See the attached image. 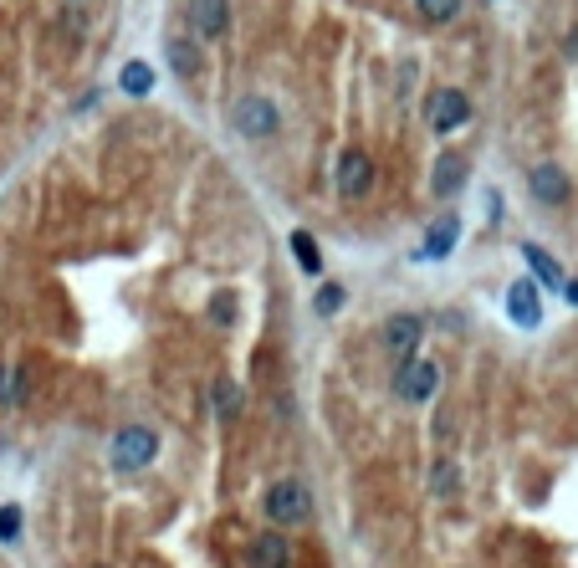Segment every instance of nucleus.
Masks as SVG:
<instances>
[{
    "label": "nucleus",
    "mask_w": 578,
    "mask_h": 568,
    "mask_svg": "<svg viewBox=\"0 0 578 568\" xmlns=\"http://www.w3.org/2000/svg\"><path fill=\"white\" fill-rule=\"evenodd\" d=\"M231 318H236V302L220 292V297H215V323H231Z\"/></svg>",
    "instance_id": "24"
},
{
    "label": "nucleus",
    "mask_w": 578,
    "mask_h": 568,
    "mask_svg": "<svg viewBox=\"0 0 578 568\" xmlns=\"http://www.w3.org/2000/svg\"><path fill=\"white\" fill-rule=\"evenodd\" d=\"M26 395V374L21 369H0V405H21Z\"/></svg>",
    "instance_id": "19"
},
{
    "label": "nucleus",
    "mask_w": 578,
    "mask_h": 568,
    "mask_svg": "<svg viewBox=\"0 0 578 568\" xmlns=\"http://www.w3.org/2000/svg\"><path fill=\"white\" fill-rule=\"evenodd\" d=\"M461 241V221L456 215H440V221L425 231V246H420V261H440V256H451V246Z\"/></svg>",
    "instance_id": "11"
},
{
    "label": "nucleus",
    "mask_w": 578,
    "mask_h": 568,
    "mask_svg": "<svg viewBox=\"0 0 578 568\" xmlns=\"http://www.w3.org/2000/svg\"><path fill=\"white\" fill-rule=\"evenodd\" d=\"M236 405H241V395H236V384H231V379H220V384H215V410H220V415L231 420V415H236Z\"/></svg>",
    "instance_id": "21"
},
{
    "label": "nucleus",
    "mask_w": 578,
    "mask_h": 568,
    "mask_svg": "<svg viewBox=\"0 0 578 568\" xmlns=\"http://www.w3.org/2000/svg\"><path fill=\"white\" fill-rule=\"evenodd\" d=\"M261 512L272 517L277 528H297V522H307V517H313V497H307V487H302V482L282 476V482H272V487H266Z\"/></svg>",
    "instance_id": "1"
},
{
    "label": "nucleus",
    "mask_w": 578,
    "mask_h": 568,
    "mask_svg": "<svg viewBox=\"0 0 578 568\" xmlns=\"http://www.w3.org/2000/svg\"><path fill=\"white\" fill-rule=\"evenodd\" d=\"M292 251H297V267L302 272H318L323 267V251H318V241L307 236V231H292Z\"/></svg>",
    "instance_id": "17"
},
{
    "label": "nucleus",
    "mask_w": 578,
    "mask_h": 568,
    "mask_svg": "<svg viewBox=\"0 0 578 568\" xmlns=\"http://www.w3.org/2000/svg\"><path fill=\"white\" fill-rule=\"evenodd\" d=\"M568 302H573V308H578V282H568Z\"/></svg>",
    "instance_id": "25"
},
{
    "label": "nucleus",
    "mask_w": 578,
    "mask_h": 568,
    "mask_svg": "<svg viewBox=\"0 0 578 568\" xmlns=\"http://www.w3.org/2000/svg\"><path fill=\"white\" fill-rule=\"evenodd\" d=\"M522 256H527V267H532V282H538V287H563V272H558V261H553L543 246H522Z\"/></svg>",
    "instance_id": "14"
},
{
    "label": "nucleus",
    "mask_w": 578,
    "mask_h": 568,
    "mask_svg": "<svg viewBox=\"0 0 578 568\" xmlns=\"http://www.w3.org/2000/svg\"><path fill=\"white\" fill-rule=\"evenodd\" d=\"M435 384H440V369L425 364V359H405V364H394V395L405 400V405H425L435 395Z\"/></svg>",
    "instance_id": "4"
},
{
    "label": "nucleus",
    "mask_w": 578,
    "mask_h": 568,
    "mask_svg": "<svg viewBox=\"0 0 578 568\" xmlns=\"http://www.w3.org/2000/svg\"><path fill=\"white\" fill-rule=\"evenodd\" d=\"M21 538V507H0V543H16Z\"/></svg>",
    "instance_id": "22"
},
{
    "label": "nucleus",
    "mask_w": 578,
    "mask_h": 568,
    "mask_svg": "<svg viewBox=\"0 0 578 568\" xmlns=\"http://www.w3.org/2000/svg\"><path fill=\"white\" fill-rule=\"evenodd\" d=\"M118 87L128 98H149L154 93V67L149 62H128L123 72H118Z\"/></svg>",
    "instance_id": "15"
},
{
    "label": "nucleus",
    "mask_w": 578,
    "mask_h": 568,
    "mask_svg": "<svg viewBox=\"0 0 578 568\" xmlns=\"http://www.w3.org/2000/svg\"><path fill=\"white\" fill-rule=\"evenodd\" d=\"M190 26H195L200 41L226 36V26H231V6H226V0H190Z\"/></svg>",
    "instance_id": "8"
},
{
    "label": "nucleus",
    "mask_w": 578,
    "mask_h": 568,
    "mask_svg": "<svg viewBox=\"0 0 578 568\" xmlns=\"http://www.w3.org/2000/svg\"><path fill=\"white\" fill-rule=\"evenodd\" d=\"M456 487H461V471H456V466L446 461V466H440V471H435V492H440V497H446V492H456Z\"/></svg>",
    "instance_id": "23"
},
{
    "label": "nucleus",
    "mask_w": 578,
    "mask_h": 568,
    "mask_svg": "<svg viewBox=\"0 0 578 568\" xmlns=\"http://www.w3.org/2000/svg\"><path fill=\"white\" fill-rule=\"evenodd\" d=\"M374 190V159L364 149H343L338 159V195L343 200H364Z\"/></svg>",
    "instance_id": "6"
},
{
    "label": "nucleus",
    "mask_w": 578,
    "mask_h": 568,
    "mask_svg": "<svg viewBox=\"0 0 578 568\" xmlns=\"http://www.w3.org/2000/svg\"><path fill=\"white\" fill-rule=\"evenodd\" d=\"M379 338H384V354H389L394 364H405V359H415V348H420V338H425V323H420L415 313H394Z\"/></svg>",
    "instance_id": "5"
},
{
    "label": "nucleus",
    "mask_w": 578,
    "mask_h": 568,
    "mask_svg": "<svg viewBox=\"0 0 578 568\" xmlns=\"http://www.w3.org/2000/svg\"><path fill=\"white\" fill-rule=\"evenodd\" d=\"M466 118H471V98L456 93V87H440L430 98V134H456Z\"/></svg>",
    "instance_id": "7"
},
{
    "label": "nucleus",
    "mask_w": 578,
    "mask_h": 568,
    "mask_svg": "<svg viewBox=\"0 0 578 568\" xmlns=\"http://www.w3.org/2000/svg\"><path fill=\"white\" fill-rule=\"evenodd\" d=\"M231 128H236V134H246V139H272L277 128H282V113L266 103L261 93H246V98L231 108Z\"/></svg>",
    "instance_id": "2"
},
{
    "label": "nucleus",
    "mask_w": 578,
    "mask_h": 568,
    "mask_svg": "<svg viewBox=\"0 0 578 568\" xmlns=\"http://www.w3.org/2000/svg\"><path fill=\"white\" fill-rule=\"evenodd\" d=\"M246 563L251 568H292V543L282 533H261V538H251Z\"/></svg>",
    "instance_id": "10"
},
{
    "label": "nucleus",
    "mask_w": 578,
    "mask_h": 568,
    "mask_svg": "<svg viewBox=\"0 0 578 568\" xmlns=\"http://www.w3.org/2000/svg\"><path fill=\"white\" fill-rule=\"evenodd\" d=\"M532 200H543V205H563L568 200V174L563 169H553V164H543V169H532Z\"/></svg>",
    "instance_id": "12"
},
{
    "label": "nucleus",
    "mask_w": 578,
    "mask_h": 568,
    "mask_svg": "<svg viewBox=\"0 0 578 568\" xmlns=\"http://www.w3.org/2000/svg\"><path fill=\"white\" fill-rule=\"evenodd\" d=\"M507 313H512L517 328H538V323H543L538 282H512V287H507Z\"/></svg>",
    "instance_id": "9"
},
{
    "label": "nucleus",
    "mask_w": 578,
    "mask_h": 568,
    "mask_svg": "<svg viewBox=\"0 0 578 568\" xmlns=\"http://www.w3.org/2000/svg\"><path fill=\"white\" fill-rule=\"evenodd\" d=\"M343 302H348V292H343L338 282H328V287H318V302H313V308H318V318H333Z\"/></svg>",
    "instance_id": "20"
},
{
    "label": "nucleus",
    "mask_w": 578,
    "mask_h": 568,
    "mask_svg": "<svg viewBox=\"0 0 578 568\" xmlns=\"http://www.w3.org/2000/svg\"><path fill=\"white\" fill-rule=\"evenodd\" d=\"M169 67H174V77H200V47H195V41L190 36H174L169 41Z\"/></svg>",
    "instance_id": "13"
},
{
    "label": "nucleus",
    "mask_w": 578,
    "mask_h": 568,
    "mask_svg": "<svg viewBox=\"0 0 578 568\" xmlns=\"http://www.w3.org/2000/svg\"><path fill=\"white\" fill-rule=\"evenodd\" d=\"M461 180H466V164L446 154V159L435 164V180H430V190H435V195H451V190H456Z\"/></svg>",
    "instance_id": "16"
},
{
    "label": "nucleus",
    "mask_w": 578,
    "mask_h": 568,
    "mask_svg": "<svg viewBox=\"0 0 578 568\" xmlns=\"http://www.w3.org/2000/svg\"><path fill=\"white\" fill-rule=\"evenodd\" d=\"M415 6H420V21H425V26H446V21L461 11V0H415Z\"/></svg>",
    "instance_id": "18"
},
{
    "label": "nucleus",
    "mask_w": 578,
    "mask_h": 568,
    "mask_svg": "<svg viewBox=\"0 0 578 568\" xmlns=\"http://www.w3.org/2000/svg\"><path fill=\"white\" fill-rule=\"evenodd\" d=\"M154 456H159V435H154L149 425H128V430L113 435V466H118V471H139V466H149Z\"/></svg>",
    "instance_id": "3"
}]
</instances>
